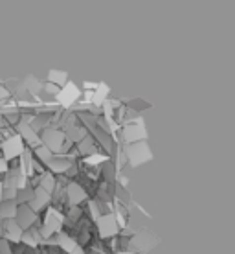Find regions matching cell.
Returning a JSON list of instances; mask_svg holds the SVG:
<instances>
[{
    "label": "cell",
    "instance_id": "cell-1",
    "mask_svg": "<svg viewBox=\"0 0 235 254\" xmlns=\"http://www.w3.org/2000/svg\"><path fill=\"white\" fill-rule=\"evenodd\" d=\"M26 151L24 142L20 140V136L17 133L11 134L9 138L0 140V157L6 160V162H11L15 159H20L22 153Z\"/></svg>",
    "mask_w": 235,
    "mask_h": 254
},
{
    "label": "cell",
    "instance_id": "cell-2",
    "mask_svg": "<svg viewBox=\"0 0 235 254\" xmlns=\"http://www.w3.org/2000/svg\"><path fill=\"white\" fill-rule=\"evenodd\" d=\"M55 98H57L59 105H63V107H70V105H74V103H76L77 100L81 98V90L77 89L74 83L68 81L63 87V89L59 90Z\"/></svg>",
    "mask_w": 235,
    "mask_h": 254
},
{
    "label": "cell",
    "instance_id": "cell-3",
    "mask_svg": "<svg viewBox=\"0 0 235 254\" xmlns=\"http://www.w3.org/2000/svg\"><path fill=\"white\" fill-rule=\"evenodd\" d=\"M97 225H99V230H101V236H103V238H108V236L116 234V230H118L114 217L110 216V214L99 217V219H97Z\"/></svg>",
    "mask_w": 235,
    "mask_h": 254
},
{
    "label": "cell",
    "instance_id": "cell-4",
    "mask_svg": "<svg viewBox=\"0 0 235 254\" xmlns=\"http://www.w3.org/2000/svg\"><path fill=\"white\" fill-rule=\"evenodd\" d=\"M48 83H51V85H55V87H59V89H63L64 85L68 83V76H66V72L51 70L50 74H48Z\"/></svg>",
    "mask_w": 235,
    "mask_h": 254
},
{
    "label": "cell",
    "instance_id": "cell-5",
    "mask_svg": "<svg viewBox=\"0 0 235 254\" xmlns=\"http://www.w3.org/2000/svg\"><path fill=\"white\" fill-rule=\"evenodd\" d=\"M6 173H7V162L0 157V183H2V179H4Z\"/></svg>",
    "mask_w": 235,
    "mask_h": 254
},
{
    "label": "cell",
    "instance_id": "cell-6",
    "mask_svg": "<svg viewBox=\"0 0 235 254\" xmlns=\"http://www.w3.org/2000/svg\"><path fill=\"white\" fill-rule=\"evenodd\" d=\"M0 238H2V221H0Z\"/></svg>",
    "mask_w": 235,
    "mask_h": 254
}]
</instances>
